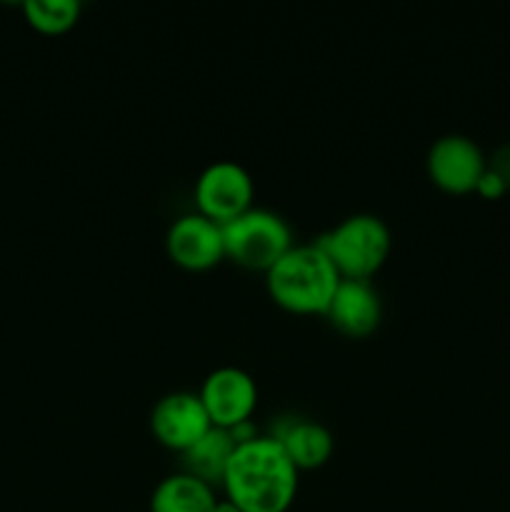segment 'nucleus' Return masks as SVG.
<instances>
[{
  "label": "nucleus",
  "instance_id": "dca6fc26",
  "mask_svg": "<svg viewBox=\"0 0 510 512\" xmlns=\"http://www.w3.org/2000/svg\"><path fill=\"white\" fill-rule=\"evenodd\" d=\"M488 170H493V173L503 180L505 188H510V145H503V148L493 155Z\"/></svg>",
  "mask_w": 510,
  "mask_h": 512
},
{
  "label": "nucleus",
  "instance_id": "39448f33",
  "mask_svg": "<svg viewBox=\"0 0 510 512\" xmlns=\"http://www.w3.org/2000/svg\"><path fill=\"white\" fill-rule=\"evenodd\" d=\"M255 180L238 160H213L195 180L198 213L218 220L220 225L253 208Z\"/></svg>",
  "mask_w": 510,
  "mask_h": 512
},
{
  "label": "nucleus",
  "instance_id": "f03ea898",
  "mask_svg": "<svg viewBox=\"0 0 510 512\" xmlns=\"http://www.w3.org/2000/svg\"><path fill=\"white\" fill-rule=\"evenodd\" d=\"M343 275L330 255L313 243H295L265 273L270 298L293 313H325Z\"/></svg>",
  "mask_w": 510,
  "mask_h": 512
},
{
  "label": "nucleus",
  "instance_id": "6e6552de",
  "mask_svg": "<svg viewBox=\"0 0 510 512\" xmlns=\"http://www.w3.org/2000/svg\"><path fill=\"white\" fill-rule=\"evenodd\" d=\"M170 258L188 270H208L225 258L223 225L203 213H188L173 220L165 235Z\"/></svg>",
  "mask_w": 510,
  "mask_h": 512
},
{
  "label": "nucleus",
  "instance_id": "2eb2a0df",
  "mask_svg": "<svg viewBox=\"0 0 510 512\" xmlns=\"http://www.w3.org/2000/svg\"><path fill=\"white\" fill-rule=\"evenodd\" d=\"M475 190H478V193L483 195V198H500V195H503L508 188H505V183L498 178V175L493 173V170L485 168V173L480 175V180H478V185H475Z\"/></svg>",
  "mask_w": 510,
  "mask_h": 512
},
{
  "label": "nucleus",
  "instance_id": "423d86ee",
  "mask_svg": "<svg viewBox=\"0 0 510 512\" xmlns=\"http://www.w3.org/2000/svg\"><path fill=\"white\" fill-rule=\"evenodd\" d=\"M198 395L208 410L210 423L218 428H233L253 415L258 405V383L238 365H220L208 373Z\"/></svg>",
  "mask_w": 510,
  "mask_h": 512
},
{
  "label": "nucleus",
  "instance_id": "9d476101",
  "mask_svg": "<svg viewBox=\"0 0 510 512\" xmlns=\"http://www.w3.org/2000/svg\"><path fill=\"white\" fill-rule=\"evenodd\" d=\"M325 315L340 333L350 335V338H363V335L373 333L383 318L380 293L370 280L343 278Z\"/></svg>",
  "mask_w": 510,
  "mask_h": 512
},
{
  "label": "nucleus",
  "instance_id": "f8f14e48",
  "mask_svg": "<svg viewBox=\"0 0 510 512\" xmlns=\"http://www.w3.org/2000/svg\"><path fill=\"white\" fill-rule=\"evenodd\" d=\"M218 495L213 485L195 475L180 473L165 475L150 495V512H213Z\"/></svg>",
  "mask_w": 510,
  "mask_h": 512
},
{
  "label": "nucleus",
  "instance_id": "a211bd4d",
  "mask_svg": "<svg viewBox=\"0 0 510 512\" xmlns=\"http://www.w3.org/2000/svg\"><path fill=\"white\" fill-rule=\"evenodd\" d=\"M213 512H243V510H240L238 505L233 503V500L218 498V503H215V510Z\"/></svg>",
  "mask_w": 510,
  "mask_h": 512
},
{
  "label": "nucleus",
  "instance_id": "0eeeda50",
  "mask_svg": "<svg viewBox=\"0 0 510 512\" xmlns=\"http://www.w3.org/2000/svg\"><path fill=\"white\" fill-rule=\"evenodd\" d=\"M150 428L165 448L183 453L195 440L203 438L213 428V423H210V415L198 393L175 390V393L163 395L153 405Z\"/></svg>",
  "mask_w": 510,
  "mask_h": 512
},
{
  "label": "nucleus",
  "instance_id": "ddd939ff",
  "mask_svg": "<svg viewBox=\"0 0 510 512\" xmlns=\"http://www.w3.org/2000/svg\"><path fill=\"white\" fill-rule=\"evenodd\" d=\"M238 443L233 440L228 428H213L195 440L188 450H183V470L185 473L195 475V478L205 480L208 485H223L225 470H228L230 458H233Z\"/></svg>",
  "mask_w": 510,
  "mask_h": 512
},
{
  "label": "nucleus",
  "instance_id": "20e7f679",
  "mask_svg": "<svg viewBox=\"0 0 510 512\" xmlns=\"http://www.w3.org/2000/svg\"><path fill=\"white\" fill-rule=\"evenodd\" d=\"M223 240L225 255H230L235 263L265 273L295 245L288 220L255 205L223 223Z\"/></svg>",
  "mask_w": 510,
  "mask_h": 512
},
{
  "label": "nucleus",
  "instance_id": "9b49d317",
  "mask_svg": "<svg viewBox=\"0 0 510 512\" xmlns=\"http://www.w3.org/2000/svg\"><path fill=\"white\" fill-rule=\"evenodd\" d=\"M273 438L283 445L298 470L320 468L328 463L335 448L333 433L310 418H283L273 428Z\"/></svg>",
  "mask_w": 510,
  "mask_h": 512
},
{
  "label": "nucleus",
  "instance_id": "f257e3e1",
  "mask_svg": "<svg viewBox=\"0 0 510 512\" xmlns=\"http://www.w3.org/2000/svg\"><path fill=\"white\" fill-rule=\"evenodd\" d=\"M223 488L243 512H285L298 495V468L273 435H258L235 448Z\"/></svg>",
  "mask_w": 510,
  "mask_h": 512
},
{
  "label": "nucleus",
  "instance_id": "7ed1b4c3",
  "mask_svg": "<svg viewBox=\"0 0 510 512\" xmlns=\"http://www.w3.org/2000/svg\"><path fill=\"white\" fill-rule=\"evenodd\" d=\"M343 278L370 280L388 260L393 235L388 223L373 213H353L318 238Z\"/></svg>",
  "mask_w": 510,
  "mask_h": 512
},
{
  "label": "nucleus",
  "instance_id": "f3484780",
  "mask_svg": "<svg viewBox=\"0 0 510 512\" xmlns=\"http://www.w3.org/2000/svg\"><path fill=\"white\" fill-rule=\"evenodd\" d=\"M230 430V435H233V440L235 443H248V440H255L258 438V428H255V423L253 420H243V423H238V425H233V428H228Z\"/></svg>",
  "mask_w": 510,
  "mask_h": 512
},
{
  "label": "nucleus",
  "instance_id": "1a4fd4ad",
  "mask_svg": "<svg viewBox=\"0 0 510 512\" xmlns=\"http://www.w3.org/2000/svg\"><path fill=\"white\" fill-rule=\"evenodd\" d=\"M485 158L478 143L468 135L450 133L435 140L428 150V173L435 185L448 193L475 190L480 175L485 173Z\"/></svg>",
  "mask_w": 510,
  "mask_h": 512
},
{
  "label": "nucleus",
  "instance_id": "4468645a",
  "mask_svg": "<svg viewBox=\"0 0 510 512\" xmlns=\"http://www.w3.org/2000/svg\"><path fill=\"white\" fill-rule=\"evenodd\" d=\"M25 20L48 35L65 33L80 18V0H25Z\"/></svg>",
  "mask_w": 510,
  "mask_h": 512
}]
</instances>
